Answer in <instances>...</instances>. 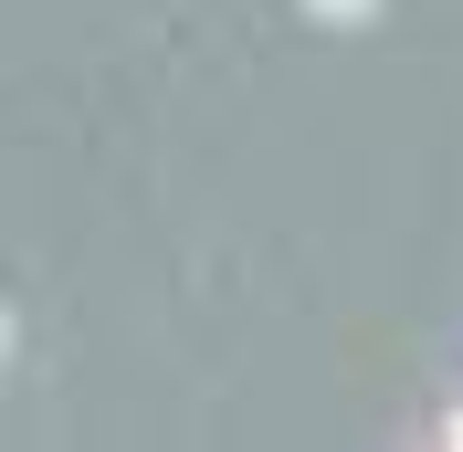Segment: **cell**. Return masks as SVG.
I'll use <instances>...</instances> for the list:
<instances>
[{
	"instance_id": "cell-1",
	"label": "cell",
	"mask_w": 463,
	"mask_h": 452,
	"mask_svg": "<svg viewBox=\"0 0 463 452\" xmlns=\"http://www.w3.org/2000/svg\"><path fill=\"white\" fill-rule=\"evenodd\" d=\"M326 11H347V0H326Z\"/></svg>"
}]
</instances>
